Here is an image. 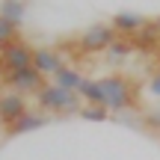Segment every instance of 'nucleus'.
Listing matches in <instances>:
<instances>
[{"instance_id":"f257e3e1","label":"nucleus","mask_w":160,"mask_h":160,"mask_svg":"<svg viewBox=\"0 0 160 160\" xmlns=\"http://www.w3.org/2000/svg\"><path fill=\"white\" fill-rule=\"evenodd\" d=\"M101 89H104V107L113 116L122 113H139L142 110V101L137 98L139 83L125 74H104L101 77Z\"/></svg>"},{"instance_id":"f03ea898","label":"nucleus","mask_w":160,"mask_h":160,"mask_svg":"<svg viewBox=\"0 0 160 160\" xmlns=\"http://www.w3.org/2000/svg\"><path fill=\"white\" fill-rule=\"evenodd\" d=\"M33 98H36V110L45 113V116H59V119H62V116H77V110H80L77 92L59 89V86L51 83V80H48Z\"/></svg>"},{"instance_id":"7ed1b4c3","label":"nucleus","mask_w":160,"mask_h":160,"mask_svg":"<svg viewBox=\"0 0 160 160\" xmlns=\"http://www.w3.org/2000/svg\"><path fill=\"white\" fill-rule=\"evenodd\" d=\"M116 39H119V33L110 27V21H98V24H92V27H86L74 39L77 42V57H98V53H107V48L113 45Z\"/></svg>"},{"instance_id":"20e7f679","label":"nucleus","mask_w":160,"mask_h":160,"mask_svg":"<svg viewBox=\"0 0 160 160\" xmlns=\"http://www.w3.org/2000/svg\"><path fill=\"white\" fill-rule=\"evenodd\" d=\"M3 83L9 86L12 92H21V95H36V92L48 83V77L39 74L33 65H27V68H18V71H6V74H3Z\"/></svg>"},{"instance_id":"39448f33","label":"nucleus","mask_w":160,"mask_h":160,"mask_svg":"<svg viewBox=\"0 0 160 160\" xmlns=\"http://www.w3.org/2000/svg\"><path fill=\"white\" fill-rule=\"evenodd\" d=\"M0 62H3V71H18L33 65V45H27L24 39L9 42L6 48H0Z\"/></svg>"},{"instance_id":"423d86ee","label":"nucleus","mask_w":160,"mask_h":160,"mask_svg":"<svg viewBox=\"0 0 160 160\" xmlns=\"http://www.w3.org/2000/svg\"><path fill=\"white\" fill-rule=\"evenodd\" d=\"M24 113H30V101L21 92H0V125L9 128L12 122H18Z\"/></svg>"},{"instance_id":"0eeeda50","label":"nucleus","mask_w":160,"mask_h":160,"mask_svg":"<svg viewBox=\"0 0 160 160\" xmlns=\"http://www.w3.org/2000/svg\"><path fill=\"white\" fill-rule=\"evenodd\" d=\"M128 42H131L133 51L142 53V57H157V51H160V33H157V24L148 18V21H145L133 36H128Z\"/></svg>"},{"instance_id":"6e6552de","label":"nucleus","mask_w":160,"mask_h":160,"mask_svg":"<svg viewBox=\"0 0 160 160\" xmlns=\"http://www.w3.org/2000/svg\"><path fill=\"white\" fill-rule=\"evenodd\" d=\"M65 65V57L57 48H33V68L45 77H53Z\"/></svg>"},{"instance_id":"1a4fd4ad","label":"nucleus","mask_w":160,"mask_h":160,"mask_svg":"<svg viewBox=\"0 0 160 160\" xmlns=\"http://www.w3.org/2000/svg\"><path fill=\"white\" fill-rule=\"evenodd\" d=\"M48 122H51V116H45V113H39V110H30V113H24L18 122H12L9 128H3V133H6V139H12V137H24V133H30V131H39V128H45Z\"/></svg>"},{"instance_id":"9d476101","label":"nucleus","mask_w":160,"mask_h":160,"mask_svg":"<svg viewBox=\"0 0 160 160\" xmlns=\"http://www.w3.org/2000/svg\"><path fill=\"white\" fill-rule=\"evenodd\" d=\"M145 21H148V18L139 15V12H116V15L110 18V27H113L122 39H128V36H133Z\"/></svg>"},{"instance_id":"9b49d317","label":"nucleus","mask_w":160,"mask_h":160,"mask_svg":"<svg viewBox=\"0 0 160 160\" xmlns=\"http://www.w3.org/2000/svg\"><path fill=\"white\" fill-rule=\"evenodd\" d=\"M77 98H83V104H101L104 107V89H101V80H92L83 77L77 86Z\"/></svg>"},{"instance_id":"f8f14e48","label":"nucleus","mask_w":160,"mask_h":160,"mask_svg":"<svg viewBox=\"0 0 160 160\" xmlns=\"http://www.w3.org/2000/svg\"><path fill=\"white\" fill-rule=\"evenodd\" d=\"M80 80H83V74H80V68H74V65H62V68H59L57 74L51 77V83H57L59 89H68V92H77Z\"/></svg>"},{"instance_id":"ddd939ff","label":"nucleus","mask_w":160,"mask_h":160,"mask_svg":"<svg viewBox=\"0 0 160 160\" xmlns=\"http://www.w3.org/2000/svg\"><path fill=\"white\" fill-rule=\"evenodd\" d=\"M77 119L80 122H110L113 113H110L107 107H101V104H83V107L77 110Z\"/></svg>"},{"instance_id":"4468645a","label":"nucleus","mask_w":160,"mask_h":160,"mask_svg":"<svg viewBox=\"0 0 160 160\" xmlns=\"http://www.w3.org/2000/svg\"><path fill=\"white\" fill-rule=\"evenodd\" d=\"M133 53H137V51H133V45H131L128 39H122V36H119V39H116L113 45L107 48L110 62H125V59H128V57H133Z\"/></svg>"},{"instance_id":"2eb2a0df","label":"nucleus","mask_w":160,"mask_h":160,"mask_svg":"<svg viewBox=\"0 0 160 160\" xmlns=\"http://www.w3.org/2000/svg\"><path fill=\"white\" fill-rule=\"evenodd\" d=\"M24 12H27V3H24V0H0V15L9 18V21L21 24Z\"/></svg>"},{"instance_id":"dca6fc26","label":"nucleus","mask_w":160,"mask_h":160,"mask_svg":"<svg viewBox=\"0 0 160 160\" xmlns=\"http://www.w3.org/2000/svg\"><path fill=\"white\" fill-rule=\"evenodd\" d=\"M15 39H21V24H15V21H9V18L0 15V48H6Z\"/></svg>"},{"instance_id":"f3484780","label":"nucleus","mask_w":160,"mask_h":160,"mask_svg":"<svg viewBox=\"0 0 160 160\" xmlns=\"http://www.w3.org/2000/svg\"><path fill=\"white\" fill-rule=\"evenodd\" d=\"M145 89H148L154 98H160V68H154V71L148 74V80H145Z\"/></svg>"},{"instance_id":"a211bd4d","label":"nucleus","mask_w":160,"mask_h":160,"mask_svg":"<svg viewBox=\"0 0 160 160\" xmlns=\"http://www.w3.org/2000/svg\"><path fill=\"white\" fill-rule=\"evenodd\" d=\"M3 74H6V71H3V62H0V80H3Z\"/></svg>"},{"instance_id":"6ab92c4d","label":"nucleus","mask_w":160,"mask_h":160,"mask_svg":"<svg viewBox=\"0 0 160 160\" xmlns=\"http://www.w3.org/2000/svg\"><path fill=\"white\" fill-rule=\"evenodd\" d=\"M154 24H157V33H160V18H154Z\"/></svg>"},{"instance_id":"aec40b11","label":"nucleus","mask_w":160,"mask_h":160,"mask_svg":"<svg viewBox=\"0 0 160 160\" xmlns=\"http://www.w3.org/2000/svg\"><path fill=\"white\" fill-rule=\"evenodd\" d=\"M154 59H157V68H160V51H157V57H154Z\"/></svg>"}]
</instances>
